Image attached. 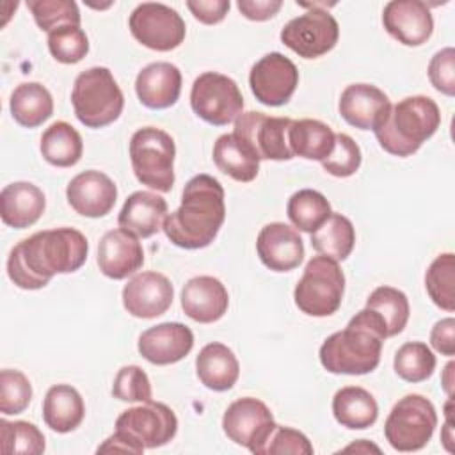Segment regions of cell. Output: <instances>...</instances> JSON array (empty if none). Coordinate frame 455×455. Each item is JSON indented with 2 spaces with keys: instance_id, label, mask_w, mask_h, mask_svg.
Instances as JSON below:
<instances>
[{
  "instance_id": "obj_8",
  "label": "cell",
  "mask_w": 455,
  "mask_h": 455,
  "mask_svg": "<svg viewBox=\"0 0 455 455\" xmlns=\"http://www.w3.org/2000/svg\"><path fill=\"white\" fill-rule=\"evenodd\" d=\"M435 427L434 403L423 395H405L387 414L384 435L396 451H418L427 446Z\"/></svg>"
},
{
  "instance_id": "obj_10",
  "label": "cell",
  "mask_w": 455,
  "mask_h": 455,
  "mask_svg": "<svg viewBox=\"0 0 455 455\" xmlns=\"http://www.w3.org/2000/svg\"><path fill=\"white\" fill-rule=\"evenodd\" d=\"M190 107L203 121L213 126H226L242 114L243 98L233 78L206 71L192 84Z\"/></svg>"
},
{
  "instance_id": "obj_48",
  "label": "cell",
  "mask_w": 455,
  "mask_h": 455,
  "mask_svg": "<svg viewBox=\"0 0 455 455\" xmlns=\"http://www.w3.org/2000/svg\"><path fill=\"white\" fill-rule=\"evenodd\" d=\"M430 345L441 355L451 357L455 354V320L451 316L435 322L430 331Z\"/></svg>"
},
{
  "instance_id": "obj_23",
  "label": "cell",
  "mask_w": 455,
  "mask_h": 455,
  "mask_svg": "<svg viewBox=\"0 0 455 455\" xmlns=\"http://www.w3.org/2000/svg\"><path fill=\"white\" fill-rule=\"evenodd\" d=\"M229 306L226 286L212 275H197L185 283L181 290V307L188 318L199 323L220 320Z\"/></svg>"
},
{
  "instance_id": "obj_12",
  "label": "cell",
  "mask_w": 455,
  "mask_h": 455,
  "mask_svg": "<svg viewBox=\"0 0 455 455\" xmlns=\"http://www.w3.org/2000/svg\"><path fill=\"white\" fill-rule=\"evenodd\" d=\"M116 430L126 435L142 453L146 448L167 444L178 432V418L171 407L151 400L123 411L116 419Z\"/></svg>"
},
{
  "instance_id": "obj_21",
  "label": "cell",
  "mask_w": 455,
  "mask_h": 455,
  "mask_svg": "<svg viewBox=\"0 0 455 455\" xmlns=\"http://www.w3.org/2000/svg\"><path fill=\"white\" fill-rule=\"evenodd\" d=\"M66 197L69 206L91 219L105 217L116 204L117 187L101 171H84L76 174L66 188Z\"/></svg>"
},
{
  "instance_id": "obj_3",
  "label": "cell",
  "mask_w": 455,
  "mask_h": 455,
  "mask_svg": "<svg viewBox=\"0 0 455 455\" xmlns=\"http://www.w3.org/2000/svg\"><path fill=\"white\" fill-rule=\"evenodd\" d=\"M386 325L377 313L364 307L355 313L343 331L332 332L320 347V363L329 373L364 375L380 363Z\"/></svg>"
},
{
  "instance_id": "obj_44",
  "label": "cell",
  "mask_w": 455,
  "mask_h": 455,
  "mask_svg": "<svg viewBox=\"0 0 455 455\" xmlns=\"http://www.w3.org/2000/svg\"><path fill=\"white\" fill-rule=\"evenodd\" d=\"M112 395L121 402H151L153 389L148 373L137 364L123 366L114 377Z\"/></svg>"
},
{
  "instance_id": "obj_41",
  "label": "cell",
  "mask_w": 455,
  "mask_h": 455,
  "mask_svg": "<svg viewBox=\"0 0 455 455\" xmlns=\"http://www.w3.org/2000/svg\"><path fill=\"white\" fill-rule=\"evenodd\" d=\"M48 50L60 64H76L89 52V39L80 27L66 25L48 34Z\"/></svg>"
},
{
  "instance_id": "obj_24",
  "label": "cell",
  "mask_w": 455,
  "mask_h": 455,
  "mask_svg": "<svg viewBox=\"0 0 455 455\" xmlns=\"http://www.w3.org/2000/svg\"><path fill=\"white\" fill-rule=\"evenodd\" d=\"M139 101L148 108H169L181 92V71L171 62H151L135 78Z\"/></svg>"
},
{
  "instance_id": "obj_32",
  "label": "cell",
  "mask_w": 455,
  "mask_h": 455,
  "mask_svg": "<svg viewBox=\"0 0 455 455\" xmlns=\"http://www.w3.org/2000/svg\"><path fill=\"white\" fill-rule=\"evenodd\" d=\"M336 133L332 128L318 119L291 121L288 142L293 156L306 160H325L334 148Z\"/></svg>"
},
{
  "instance_id": "obj_17",
  "label": "cell",
  "mask_w": 455,
  "mask_h": 455,
  "mask_svg": "<svg viewBox=\"0 0 455 455\" xmlns=\"http://www.w3.org/2000/svg\"><path fill=\"white\" fill-rule=\"evenodd\" d=\"M174 299L171 281L160 272L135 274L123 288V306L135 318H156L164 315Z\"/></svg>"
},
{
  "instance_id": "obj_11",
  "label": "cell",
  "mask_w": 455,
  "mask_h": 455,
  "mask_svg": "<svg viewBox=\"0 0 455 455\" xmlns=\"http://www.w3.org/2000/svg\"><path fill=\"white\" fill-rule=\"evenodd\" d=\"M128 27L142 46L155 52L178 48L187 34L183 18L172 7L160 2L139 4L130 14Z\"/></svg>"
},
{
  "instance_id": "obj_33",
  "label": "cell",
  "mask_w": 455,
  "mask_h": 455,
  "mask_svg": "<svg viewBox=\"0 0 455 455\" xmlns=\"http://www.w3.org/2000/svg\"><path fill=\"white\" fill-rule=\"evenodd\" d=\"M39 149L50 165L73 167L82 158L84 142L69 123L55 121L43 132Z\"/></svg>"
},
{
  "instance_id": "obj_40",
  "label": "cell",
  "mask_w": 455,
  "mask_h": 455,
  "mask_svg": "<svg viewBox=\"0 0 455 455\" xmlns=\"http://www.w3.org/2000/svg\"><path fill=\"white\" fill-rule=\"evenodd\" d=\"M27 7L37 27L48 34L66 25L80 27L82 16L73 0H28Z\"/></svg>"
},
{
  "instance_id": "obj_37",
  "label": "cell",
  "mask_w": 455,
  "mask_h": 455,
  "mask_svg": "<svg viewBox=\"0 0 455 455\" xmlns=\"http://www.w3.org/2000/svg\"><path fill=\"white\" fill-rule=\"evenodd\" d=\"M425 288L432 302L451 313L455 311V256L453 252L439 254L425 274Z\"/></svg>"
},
{
  "instance_id": "obj_47",
  "label": "cell",
  "mask_w": 455,
  "mask_h": 455,
  "mask_svg": "<svg viewBox=\"0 0 455 455\" xmlns=\"http://www.w3.org/2000/svg\"><path fill=\"white\" fill-rule=\"evenodd\" d=\"M187 7L201 23L215 25L226 18L231 4L229 0H188Z\"/></svg>"
},
{
  "instance_id": "obj_9",
  "label": "cell",
  "mask_w": 455,
  "mask_h": 455,
  "mask_svg": "<svg viewBox=\"0 0 455 455\" xmlns=\"http://www.w3.org/2000/svg\"><path fill=\"white\" fill-rule=\"evenodd\" d=\"M307 11L290 20L281 30V41L302 59H316L331 52L339 37V25L325 4H299Z\"/></svg>"
},
{
  "instance_id": "obj_1",
  "label": "cell",
  "mask_w": 455,
  "mask_h": 455,
  "mask_svg": "<svg viewBox=\"0 0 455 455\" xmlns=\"http://www.w3.org/2000/svg\"><path fill=\"white\" fill-rule=\"evenodd\" d=\"M87 252V238L75 228L37 231L11 249L7 275L21 290H39L55 274L76 272L85 263Z\"/></svg>"
},
{
  "instance_id": "obj_18",
  "label": "cell",
  "mask_w": 455,
  "mask_h": 455,
  "mask_svg": "<svg viewBox=\"0 0 455 455\" xmlns=\"http://www.w3.org/2000/svg\"><path fill=\"white\" fill-rule=\"evenodd\" d=\"M338 110L350 126L359 130H375L386 121L391 110V101L377 85L352 84L343 89Z\"/></svg>"
},
{
  "instance_id": "obj_4",
  "label": "cell",
  "mask_w": 455,
  "mask_h": 455,
  "mask_svg": "<svg viewBox=\"0 0 455 455\" xmlns=\"http://www.w3.org/2000/svg\"><path fill=\"white\" fill-rule=\"evenodd\" d=\"M441 124L437 103L423 94L409 96L391 105L386 121L373 130L380 148L395 156H411Z\"/></svg>"
},
{
  "instance_id": "obj_31",
  "label": "cell",
  "mask_w": 455,
  "mask_h": 455,
  "mask_svg": "<svg viewBox=\"0 0 455 455\" xmlns=\"http://www.w3.org/2000/svg\"><path fill=\"white\" fill-rule=\"evenodd\" d=\"M9 108L14 121L25 128L43 124L53 114V98L39 82H25L14 87Z\"/></svg>"
},
{
  "instance_id": "obj_36",
  "label": "cell",
  "mask_w": 455,
  "mask_h": 455,
  "mask_svg": "<svg viewBox=\"0 0 455 455\" xmlns=\"http://www.w3.org/2000/svg\"><path fill=\"white\" fill-rule=\"evenodd\" d=\"M366 307L380 316L386 325L387 338L396 336L403 331L411 313L407 295L393 286L375 288L366 299Z\"/></svg>"
},
{
  "instance_id": "obj_25",
  "label": "cell",
  "mask_w": 455,
  "mask_h": 455,
  "mask_svg": "<svg viewBox=\"0 0 455 455\" xmlns=\"http://www.w3.org/2000/svg\"><path fill=\"white\" fill-rule=\"evenodd\" d=\"M165 217L167 203L162 196L148 190H137L126 197L117 215V224L137 238H149L162 229Z\"/></svg>"
},
{
  "instance_id": "obj_7",
  "label": "cell",
  "mask_w": 455,
  "mask_h": 455,
  "mask_svg": "<svg viewBox=\"0 0 455 455\" xmlns=\"http://www.w3.org/2000/svg\"><path fill=\"white\" fill-rule=\"evenodd\" d=\"M345 274L338 261L327 256H313L293 290L295 306L309 316H331L341 306Z\"/></svg>"
},
{
  "instance_id": "obj_39",
  "label": "cell",
  "mask_w": 455,
  "mask_h": 455,
  "mask_svg": "<svg viewBox=\"0 0 455 455\" xmlns=\"http://www.w3.org/2000/svg\"><path fill=\"white\" fill-rule=\"evenodd\" d=\"M0 448L4 453L39 455L44 451L43 432L28 421L0 419Z\"/></svg>"
},
{
  "instance_id": "obj_26",
  "label": "cell",
  "mask_w": 455,
  "mask_h": 455,
  "mask_svg": "<svg viewBox=\"0 0 455 455\" xmlns=\"http://www.w3.org/2000/svg\"><path fill=\"white\" fill-rule=\"evenodd\" d=\"M46 206L44 194L28 181H14L0 192V217L4 224L14 229H25L36 224Z\"/></svg>"
},
{
  "instance_id": "obj_46",
  "label": "cell",
  "mask_w": 455,
  "mask_h": 455,
  "mask_svg": "<svg viewBox=\"0 0 455 455\" xmlns=\"http://www.w3.org/2000/svg\"><path fill=\"white\" fill-rule=\"evenodd\" d=\"M428 80L439 92L455 94V50L451 46L434 53L428 62Z\"/></svg>"
},
{
  "instance_id": "obj_34",
  "label": "cell",
  "mask_w": 455,
  "mask_h": 455,
  "mask_svg": "<svg viewBox=\"0 0 455 455\" xmlns=\"http://www.w3.org/2000/svg\"><path fill=\"white\" fill-rule=\"evenodd\" d=\"M355 243V229L341 213H331L327 220L311 233V247L334 261H343L350 256Z\"/></svg>"
},
{
  "instance_id": "obj_2",
  "label": "cell",
  "mask_w": 455,
  "mask_h": 455,
  "mask_svg": "<svg viewBox=\"0 0 455 455\" xmlns=\"http://www.w3.org/2000/svg\"><path fill=\"white\" fill-rule=\"evenodd\" d=\"M226 219L224 188L210 174L190 178L181 194V204L164 220L165 236L181 249L208 247Z\"/></svg>"
},
{
  "instance_id": "obj_14",
  "label": "cell",
  "mask_w": 455,
  "mask_h": 455,
  "mask_svg": "<svg viewBox=\"0 0 455 455\" xmlns=\"http://www.w3.org/2000/svg\"><path fill=\"white\" fill-rule=\"evenodd\" d=\"M277 423L270 409L258 398L243 396L228 405L222 416L224 434L251 453L261 455L263 446Z\"/></svg>"
},
{
  "instance_id": "obj_45",
  "label": "cell",
  "mask_w": 455,
  "mask_h": 455,
  "mask_svg": "<svg viewBox=\"0 0 455 455\" xmlns=\"http://www.w3.org/2000/svg\"><path fill=\"white\" fill-rule=\"evenodd\" d=\"M286 453L313 455V444L302 432L290 427L275 425L263 446L261 455H286Z\"/></svg>"
},
{
  "instance_id": "obj_28",
  "label": "cell",
  "mask_w": 455,
  "mask_h": 455,
  "mask_svg": "<svg viewBox=\"0 0 455 455\" xmlns=\"http://www.w3.org/2000/svg\"><path fill=\"white\" fill-rule=\"evenodd\" d=\"M85 416L80 393L69 384L52 386L43 400V419L53 432L68 434L75 430Z\"/></svg>"
},
{
  "instance_id": "obj_27",
  "label": "cell",
  "mask_w": 455,
  "mask_h": 455,
  "mask_svg": "<svg viewBox=\"0 0 455 455\" xmlns=\"http://www.w3.org/2000/svg\"><path fill=\"white\" fill-rule=\"evenodd\" d=\"M196 373L201 384L212 391H228L240 375V364L233 350L219 341L204 345L196 357Z\"/></svg>"
},
{
  "instance_id": "obj_16",
  "label": "cell",
  "mask_w": 455,
  "mask_h": 455,
  "mask_svg": "<svg viewBox=\"0 0 455 455\" xmlns=\"http://www.w3.org/2000/svg\"><path fill=\"white\" fill-rule=\"evenodd\" d=\"M386 32L405 46H421L434 32V18L421 0H391L384 5Z\"/></svg>"
},
{
  "instance_id": "obj_19",
  "label": "cell",
  "mask_w": 455,
  "mask_h": 455,
  "mask_svg": "<svg viewBox=\"0 0 455 455\" xmlns=\"http://www.w3.org/2000/svg\"><path fill=\"white\" fill-rule=\"evenodd\" d=\"M261 263L274 272H290L304 259V243L299 231L284 222L265 224L256 238Z\"/></svg>"
},
{
  "instance_id": "obj_50",
  "label": "cell",
  "mask_w": 455,
  "mask_h": 455,
  "mask_svg": "<svg viewBox=\"0 0 455 455\" xmlns=\"http://www.w3.org/2000/svg\"><path fill=\"white\" fill-rule=\"evenodd\" d=\"M453 368H455V363L453 361H450L446 366H444V371H443V387H444V391H446V395L448 396H451L453 398V382H455V379H453Z\"/></svg>"
},
{
  "instance_id": "obj_42",
  "label": "cell",
  "mask_w": 455,
  "mask_h": 455,
  "mask_svg": "<svg viewBox=\"0 0 455 455\" xmlns=\"http://www.w3.org/2000/svg\"><path fill=\"white\" fill-rule=\"evenodd\" d=\"M32 400V386L25 373L20 370L5 368L0 371V412L20 414Z\"/></svg>"
},
{
  "instance_id": "obj_22",
  "label": "cell",
  "mask_w": 455,
  "mask_h": 455,
  "mask_svg": "<svg viewBox=\"0 0 455 455\" xmlns=\"http://www.w3.org/2000/svg\"><path fill=\"white\" fill-rule=\"evenodd\" d=\"M98 267L110 279H124L144 263V249L135 235L126 229L107 231L98 243Z\"/></svg>"
},
{
  "instance_id": "obj_43",
  "label": "cell",
  "mask_w": 455,
  "mask_h": 455,
  "mask_svg": "<svg viewBox=\"0 0 455 455\" xmlns=\"http://www.w3.org/2000/svg\"><path fill=\"white\" fill-rule=\"evenodd\" d=\"M361 160L363 155L357 142L347 133H336L334 148L331 155L322 160V167L331 176L348 178L357 172V169L361 167Z\"/></svg>"
},
{
  "instance_id": "obj_5",
  "label": "cell",
  "mask_w": 455,
  "mask_h": 455,
  "mask_svg": "<svg viewBox=\"0 0 455 455\" xmlns=\"http://www.w3.org/2000/svg\"><path fill=\"white\" fill-rule=\"evenodd\" d=\"M71 103L76 119L87 128H103L119 119L124 96L108 68L82 71L73 84Z\"/></svg>"
},
{
  "instance_id": "obj_15",
  "label": "cell",
  "mask_w": 455,
  "mask_h": 455,
  "mask_svg": "<svg viewBox=\"0 0 455 455\" xmlns=\"http://www.w3.org/2000/svg\"><path fill=\"white\" fill-rule=\"evenodd\" d=\"M249 85L259 103L281 107L290 101L299 85V69L283 53L270 52L251 68Z\"/></svg>"
},
{
  "instance_id": "obj_6",
  "label": "cell",
  "mask_w": 455,
  "mask_h": 455,
  "mask_svg": "<svg viewBox=\"0 0 455 455\" xmlns=\"http://www.w3.org/2000/svg\"><path fill=\"white\" fill-rule=\"evenodd\" d=\"M174 156L172 137L156 126L139 128L130 139V160L135 178L156 192H171L174 185Z\"/></svg>"
},
{
  "instance_id": "obj_29",
  "label": "cell",
  "mask_w": 455,
  "mask_h": 455,
  "mask_svg": "<svg viewBox=\"0 0 455 455\" xmlns=\"http://www.w3.org/2000/svg\"><path fill=\"white\" fill-rule=\"evenodd\" d=\"M213 162L220 172L240 183H249L258 176V155L235 133L220 135L213 144Z\"/></svg>"
},
{
  "instance_id": "obj_30",
  "label": "cell",
  "mask_w": 455,
  "mask_h": 455,
  "mask_svg": "<svg viewBox=\"0 0 455 455\" xmlns=\"http://www.w3.org/2000/svg\"><path fill=\"white\" fill-rule=\"evenodd\" d=\"M332 414L341 427L363 430L379 418V405L370 391L359 386H345L332 398Z\"/></svg>"
},
{
  "instance_id": "obj_35",
  "label": "cell",
  "mask_w": 455,
  "mask_h": 455,
  "mask_svg": "<svg viewBox=\"0 0 455 455\" xmlns=\"http://www.w3.org/2000/svg\"><path fill=\"white\" fill-rule=\"evenodd\" d=\"M286 213L293 228L304 233H313L320 228L327 217L332 213L327 197L313 188H302L288 199Z\"/></svg>"
},
{
  "instance_id": "obj_13",
  "label": "cell",
  "mask_w": 455,
  "mask_h": 455,
  "mask_svg": "<svg viewBox=\"0 0 455 455\" xmlns=\"http://www.w3.org/2000/svg\"><path fill=\"white\" fill-rule=\"evenodd\" d=\"M290 117H270L263 112H242L235 119L233 133L243 140L259 160H291L293 153L288 142L291 126Z\"/></svg>"
},
{
  "instance_id": "obj_20",
  "label": "cell",
  "mask_w": 455,
  "mask_h": 455,
  "mask_svg": "<svg viewBox=\"0 0 455 455\" xmlns=\"http://www.w3.org/2000/svg\"><path fill=\"white\" fill-rule=\"evenodd\" d=\"M194 347L192 331L180 322H164L139 336V354L151 364H174L187 357Z\"/></svg>"
},
{
  "instance_id": "obj_38",
  "label": "cell",
  "mask_w": 455,
  "mask_h": 455,
  "mask_svg": "<svg viewBox=\"0 0 455 455\" xmlns=\"http://www.w3.org/2000/svg\"><path fill=\"white\" fill-rule=\"evenodd\" d=\"M396 375L405 382H423L435 370V355L423 341L403 343L393 361Z\"/></svg>"
},
{
  "instance_id": "obj_49",
  "label": "cell",
  "mask_w": 455,
  "mask_h": 455,
  "mask_svg": "<svg viewBox=\"0 0 455 455\" xmlns=\"http://www.w3.org/2000/svg\"><path fill=\"white\" fill-rule=\"evenodd\" d=\"M238 11L252 21H265L274 18L283 7L281 0H238Z\"/></svg>"
}]
</instances>
